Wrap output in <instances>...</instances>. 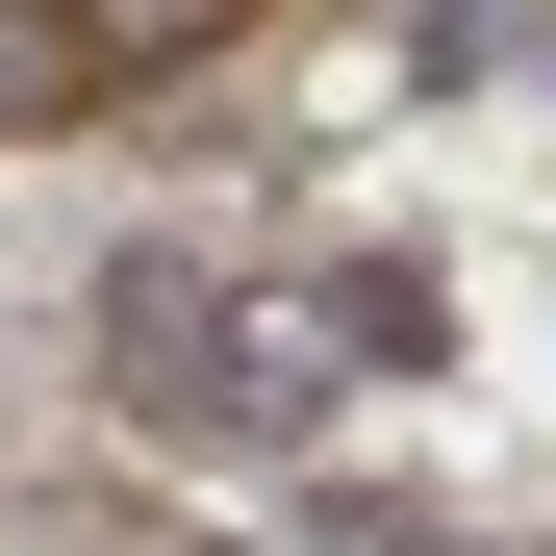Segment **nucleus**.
Returning <instances> with one entry per match:
<instances>
[{
    "label": "nucleus",
    "mask_w": 556,
    "mask_h": 556,
    "mask_svg": "<svg viewBox=\"0 0 556 556\" xmlns=\"http://www.w3.org/2000/svg\"><path fill=\"white\" fill-rule=\"evenodd\" d=\"M51 76H76V26H0V102H51Z\"/></svg>",
    "instance_id": "nucleus-1"
}]
</instances>
